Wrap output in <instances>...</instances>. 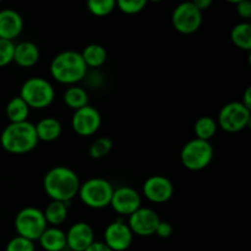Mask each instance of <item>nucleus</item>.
Here are the masks:
<instances>
[{"label": "nucleus", "mask_w": 251, "mask_h": 251, "mask_svg": "<svg viewBox=\"0 0 251 251\" xmlns=\"http://www.w3.org/2000/svg\"><path fill=\"white\" fill-rule=\"evenodd\" d=\"M54 88L49 81L43 77H31L26 80L20 91V97L26 102L29 109H43L54 100Z\"/></svg>", "instance_id": "nucleus-4"}, {"label": "nucleus", "mask_w": 251, "mask_h": 251, "mask_svg": "<svg viewBox=\"0 0 251 251\" xmlns=\"http://www.w3.org/2000/svg\"><path fill=\"white\" fill-rule=\"evenodd\" d=\"M80 54L87 68H100L107 60V50L100 44H90Z\"/></svg>", "instance_id": "nucleus-21"}, {"label": "nucleus", "mask_w": 251, "mask_h": 251, "mask_svg": "<svg viewBox=\"0 0 251 251\" xmlns=\"http://www.w3.org/2000/svg\"><path fill=\"white\" fill-rule=\"evenodd\" d=\"M134 234L129 226L120 218L108 225L104 230V244L112 251H125L132 244Z\"/></svg>", "instance_id": "nucleus-11"}, {"label": "nucleus", "mask_w": 251, "mask_h": 251, "mask_svg": "<svg viewBox=\"0 0 251 251\" xmlns=\"http://www.w3.org/2000/svg\"><path fill=\"white\" fill-rule=\"evenodd\" d=\"M14 42L0 38V68L9 65L11 61H14Z\"/></svg>", "instance_id": "nucleus-29"}, {"label": "nucleus", "mask_w": 251, "mask_h": 251, "mask_svg": "<svg viewBox=\"0 0 251 251\" xmlns=\"http://www.w3.org/2000/svg\"><path fill=\"white\" fill-rule=\"evenodd\" d=\"M68 205L69 203L59 202V201H50L43 212L47 225L56 227L65 222L68 217Z\"/></svg>", "instance_id": "nucleus-22"}, {"label": "nucleus", "mask_w": 251, "mask_h": 251, "mask_svg": "<svg viewBox=\"0 0 251 251\" xmlns=\"http://www.w3.org/2000/svg\"><path fill=\"white\" fill-rule=\"evenodd\" d=\"M154 234L158 235L159 238H163V239L169 238L172 234H173V226H172L169 222H163V221H161Z\"/></svg>", "instance_id": "nucleus-32"}, {"label": "nucleus", "mask_w": 251, "mask_h": 251, "mask_svg": "<svg viewBox=\"0 0 251 251\" xmlns=\"http://www.w3.org/2000/svg\"><path fill=\"white\" fill-rule=\"evenodd\" d=\"M5 251H36V247L31 240L16 235L7 243Z\"/></svg>", "instance_id": "nucleus-30"}, {"label": "nucleus", "mask_w": 251, "mask_h": 251, "mask_svg": "<svg viewBox=\"0 0 251 251\" xmlns=\"http://www.w3.org/2000/svg\"><path fill=\"white\" fill-rule=\"evenodd\" d=\"M34 129H36L38 141H55L61 134V124L59 123V120L50 117L39 120L37 125H34Z\"/></svg>", "instance_id": "nucleus-19"}, {"label": "nucleus", "mask_w": 251, "mask_h": 251, "mask_svg": "<svg viewBox=\"0 0 251 251\" xmlns=\"http://www.w3.org/2000/svg\"><path fill=\"white\" fill-rule=\"evenodd\" d=\"M242 104L244 105L247 109L251 110V87H248L247 90H245L244 96H243Z\"/></svg>", "instance_id": "nucleus-34"}, {"label": "nucleus", "mask_w": 251, "mask_h": 251, "mask_svg": "<svg viewBox=\"0 0 251 251\" xmlns=\"http://www.w3.org/2000/svg\"><path fill=\"white\" fill-rule=\"evenodd\" d=\"M194 130H195L196 139L202 140V141H210L217 131V123L211 117H201L195 123Z\"/></svg>", "instance_id": "nucleus-25"}, {"label": "nucleus", "mask_w": 251, "mask_h": 251, "mask_svg": "<svg viewBox=\"0 0 251 251\" xmlns=\"http://www.w3.org/2000/svg\"><path fill=\"white\" fill-rule=\"evenodd\" d=\"M144 196L153 203H163L172 199L174 194V185L168 178L162 176H153L146 179L142 186Z\"/></svg>", "instance_id": "nucleus-14"}, {"label": "nucleus", "mask_w": 251, "mask_h": 251, "mask_svg": "<svg viewBox=\"0 0 251 251\" xmlns=\"http://www.w3.org/2000/svg\"><path fill=\"white\" fill-rule=\"evenodd\" d=\"M146 0H119L117 1L118 9L127 15L139 14L146 7Z\"/></svg>", "instance_id": "nucleus-28"}, {"label": "nucleus", "mask_w": 251, "mask_h": 251, "mask_svg": "<svg viewBox=\"0 0 251 251\" xmlns=\"http://www.w3.org/2000/svg\"><path fill=\"white\" fill-rule=\"evenodd\" d=\"M159 222H161V220L153 210L140 207L139 210L129 216L127 226H129L132 234L140 235V237H150V235H153L156 233Z\"/></svg>", "instance_id": "nucleus-12"}, {"label": "nucleus", "mask_w": 251, "mask_h": 251, "mask_svg": "<svg viewBox=\"0 0 251 251\" xmlns=\"http://www.w3.org/2000/svg\"><path fill=\"white\" fill-rule=\"evenodd\" d=\"M251 110L242 102L227 103L218 114V124L227 132H239L250 124Z\"/></svg>", "instance_id": "nucleus-8"}, {"label": "nucleus", "mask_w": 251, "mask_h": 251, "mask_svg": "<svg viewBox=\"0 0 251 251\" xmlns=\"http://www.w3.org/2000/svg\"><path fill=\"white\" fill-rule=\"evenodd\" d=\"M0 144L5 151L24 154L36 149L38 144L34 125L29 122L10 123L1 132Z\"/></svg>", "instance_id": "nucleus-2"}, {"label": "nucleus", "mask_w": 251, "mask_h": 251, "mask_svg": "<svg viewBox=\"0 0 251 251\" xmlns=\"http://www.w3.org/2000/svg\"><path fill=\"white\" fill-rule=\"evenodd\" d=\"M102 123L100 112L92 105H86L81 109L75 110L71 119V126L74 131L80 136H91L98 131Z\"/></svg>", "instance_id": "nucleus-10"}, {"label": "nucleus", "mask_w": 251, "mask_h": 251, "mask_svg": "<svg viewBox=\"0 0 251 251\" xmlns=\"http://www.w3.org/2000/svg\"><path fill=\"white\" fill-rule=\"evenodd\" d=\"M65 235L69 251H85L95 242L92 227L85 222H77L71 226Z\"/></svg>", "instance_id": "nucleus-15"}, {"label": "nucleus", "mask_w": 251, "mask_h": 251, "mask_svg": "<svg viewBox=\"0 0 251 251\" xmlns=\"http://www.w3.org/2000/svg\"><path fill=\"white\" fill-rule=\"evenodd\" d=\"M64 103L74 110L81 109L88 105V95L78 86H70L64 93Z\"/></svg>", "instance_id": "nucleus-24"}, {"label": "nucleus", "mask_w": 251, "mask_h": 251, "mask_svg": "<svg viewBox=\"0 0 251 251\" xmlns=\"http://www.w3.org/2000/svg\"><path fill=\"white\" fill-rule=\"evenodd\" d=\"M39 49L32 42H21L15 46L14 61L22 68H31L39 60Z\"/></svg>", "instance_id": "nucleus-17"}, {"label": "nucleus", "mask_w": 251, "mask_h": 251, "mask_svg": "<svg viewBox=\"0 0 251 251\" xmlns=\"http://www.w3.org/2000/svg\"><path fill=\"white\" fill-rule=\"evenodd\" d=\"M237 12L243 19H250L251 16V4L249 0H238Z\"/></svg>", "instance_id": "nucleus-31"}, {"label": "nucleus", "mask_w": 251, "mask_h": 251, "mask_svg": "<svg viewBox=\"0 0 251 251\" xmlns=\"http://www.w3.org/2000/svg\"><path fill=\"white\" fill-rule=\"evenodd\" d=\"M24 20L21 15L12 9L0 10V38L14 41L21 34Z\"/></svg>", "instance_id": "nucleus-16"}, {"label": "nucleus", "mask_w": 251, "mask_h": 251, "mask_svg": "<svg viewBox=\"0 0 251 251\" xmlns=\"http://www.w3.org/2000/svg\"><path fill=\"white\" fill-rule=\"evenodd\" d=\"M38 242L42 249L46 251H63L66 248L65 232L56 227L47 228Z\"/></svg>", "instance_id": "nucleus-18"}, {"label": "nucleus", "mask_w": 251, "mask_h": 251, "mask_svg": "<svg viewBox=\"0 0 251 251\" xmlns=\"http://www.w3.org/2000/svg\"><path fill=\"white\" fill-rule=\"evenodd\" d=\"M6 117L10 123L27 122L29 114V107L20 96L11 98L6 105Z\"/></svg>", "instance_id": "nucleus-20"}, {"label": "nucleus", "mask_w": 251, "mask_h": 251, "mask_svg": "<svg viewBox=\"0 0 251 251\" xmlns=\"http://www.w3.org/2000/svg\"><path fill=\"white\" fill-rule=\"evenodd\" d=\"M53 78L64 85H75L85 78L87 66L78 51L65 50L59 53L50 63Z\"/></svg>", "instance_id": "nucleus-3"}, {"label": "nucleus", "mask_w": 251, "mask_h": 251, "mask_svg": "<svg viewBox=\"0 0 251 251\" xmlns=\"http://www.w3.org/2000/svg\"><path fill=\"white\" fill-rule=\"evenodd\" d=\"M112 147L113 141L109 137H98L92 142L90 150H88V153H90L91 158L100 159L112 151Z\"/></svg>", "instance_id": "nucleus-26"}, {"label": "nucleus", "mask_w": 251, "mask_h": 251, "mask_svg": "<svg viewBox=\"0 0 251 251\" xmlns=\"http://www.w3.org/2000/svg\"><path fill=\"white\" fill-rule=\"evenodd\" d=\"M211 4H212V1H211V0H196V1H194V5H195V6L198 7L201 12H202L203 10L207 9Z\"/></svg>", "instance_id": "nucleus-35"}, {"label": "nucleus", "mask_w": 251, "mask_h": 251, "mask_svg": "<svg viewBox=\"0 0 251 251\" xmlns=\"http://www.w3.org/2000/svg\"><path fill=\"white\" fill-rule=\"evenodd\" d=\"M172 24L179 33H195L202 25V12L194 5V2H181L174 9Z\"/></svg>", "instance_id": "nucleus-9"}, {"label": "nucleus", "mask_w": 251, "mask_h": 251, "mask_svg": "<svg viewBox=\"0 0 251 251\" xmlns=\"http://www.w3.org/2000/svg\"><path fill=\"white\" fill-rule=\"evenodd\" d=\"M80 179L68 167H54L46 174L43 180L44 191L51 201L69 203L80 190Z\"/></svg>", "instance_id": "nucleus-1"}, {"label": "nucleus", "mask_w": 251, "mask_h": 251, "mask_svg": "<svg viewBox=\"0 0 251 251\" xmlns=\"http://www.w3.org/2000/svg\"><path fill=\"white\" fill-rule=\"evenodd\" d=\"M48 228L43 212L36 207H25L15 218V229L19 237L34 243Z\"/></svg>", "instance_id": "nucleus-6"}, {"label": "nucleus", "mask_w": 251, "mask_h": 251, "mask_svg": "<svg viewBox=\"0 0 251 251\" xmlns=\"http://www.w3.org/2000/svg\"><path fill=\"white\" fill-rule=\"evenodd\" d=\"M85 251H112L103 242H93Z\"/></svg>", "instance_id": "nucleus-33"}, {"label": "nucleus", "mask_w": 251, "mask_h": 251, "mask_svg": "<svg viewBox=\"0 0 251 251\" xmlns=\"http://www.w3.org/2000/svg\"><path fill=\"white\" fill-rule=\"evenodd\" d=\"M115 7H117V1L114 0H90L87 2L88 11L98 17L112 14Z\"/></svg>", "instance_id": "nucleus-27"}, {"label": "nucleus", "mask_w": 251, "mask_h": 251, "mask_svg": "<svg viewBox=\"0 0 251 251\" xmlns=\"http://www.w3.org/2000/svg\"><path fill=\"white\" fill-rule=\"evenodd\" d=\"M120 216H130L141 207V196L130 186H120L113 191L110 205Z\"/></svg>", "instance_id": "nucleus-13"}, {"label": "nucleus", "mask_w": 251, "mask_h": 251, "mask_svg": "<svg viewBox=\"0 0 251 251\" xmlns=\"http://www.w3.org/2000/svg\"><path fill=\"white\" fill-rule=\"evenodd\" d=\"M180 159L186 169L193 172L202 171L213 159V147L210 141L193 139L184 145Z\"/></svg>", "instance_id": "nucleus-7"}, {"label": "nucleus", "mask_w": 251, "mask_h": 251, "mask_svg": "<svg viewBox=\"0 0 251 251\" xmlns=\"http://www.w3.org/2000/svg\"><path fill=\"white\" fill-rule=\"evenodd\" d=\"M114 188L103 178H92L80 185L78 196L90 208L100 210L110 205Z\"/></svg>", "instance_id": "nucleus-5"}, {"label": "nucleus", "mask_w": 251, "mask_h": 251, "mask_svg": "<svg viewBox=\"0 0 251 251\" xmlns=\"http://www.w3.org/2000/svg\"><path fill=\"white\" fill-rule=\"evenodd\" d=\"M230 38L235 47L243 50L251 49V26L248 22H240L235 25L230 33Z\"/></svg>", "instance_id": "nucleus-23"}]
</instances>
